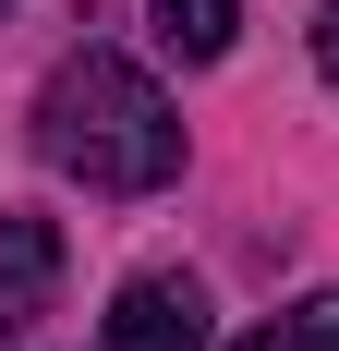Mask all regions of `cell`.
I'll use <instances>...</instances> for the list:
<instances>
[{
  "label": "cell",
  "mask_w": 339,
  "mask_h": 351,
  "mask_svg": "<svg viewBox=\"0 0 339 351\" xmlns=\"http://www.w3.org/2000/svg\"><path fill=\"white\" fill-rule=\"evenodd\" d=\"M36 158L85 194H158L182 170V109L158 97V73L121 49H73L36 85Z\"/></svg>",
  "instance_id": "1"
},
{
  "label": "cell",
  "mask_w": 339,
  "mask_h": 351,
  "mask_svg": "<svg viewBox=\"0 0 339 351\" xmlns=\"http://www.w3.org/2000/svg\"><path fill=\"white\" fill-rule=\"evenodd\" d=\"M109 351H218V315L182 267H145L109 291Z\"/></svg>",
  "instance_id": "2"
},
{
  "label": "cell",
  "mask_w": 339,
  "mask_h": 351,
  "mask_svg": "<svg viewBox=\"0 0 339 351\" xmlns=\"http://www.w3.org/2000/svg\"><path fill=\"white\" fill-rule=\"evenodd\" d=\"M49 303H61V218L0 206V339H25Z\"/></svg>",
  "instance_id": "3"
},
{
  "label": "cell",
  "mask_w": 339,
  "mask_h": 351,
  "mask_svg": "<svg viewBox=\"0 0 339 351\" xmlns=\"http://www.w3.org/2000/svg\"><path fill=\"white\" fill-rule=\"evenodd\" d=\"M145 12H158L170 61H231V36H242V0H145Z\"/></svg>",
  "instance_id": "4"
},
{
  "label": "cell",
  "mask_w": 339,
  "mask_h": 351,
  "mask_svg": "<svg viewBox=\"0 0 339 351\" xmlns=\"http://www.w3.org/2000/svg\"><path fill=\"white\" fill-rule=\"evenodd\" d=\"M231 351H339V291H303L279 327H255V339H231Z\"/></svg>",
  "instance_id": "5"
},
{
  "label": "cell",
  "mask_w": 339,
  "mask_h": 351,
  "mask_svg": "<svg viewBox=\"0 0 339 351\" xmlns=\"http://www.w3.org/2000/svg\"><path fill=\"white\" fill-rule=\"evenodd\" d=\"M315 73H327V85H339V0H327V12H315Z\"/></svg>",
  "instance_id": "6"
},
{
  "label": "cell",
  "mask_w": 339,
  "mask_h": 351,
  "mask_svg": "<svg viewBox=\"0 0 339 351\" xmlns=\"http://www.w3.org/2000/svg\"><path fill=\"white\" fill-rule=\"evenodd\" d=\"M0 12H12V0H0Z\"/></svg>",
  "instance_id": "7"
}]
</instances>
